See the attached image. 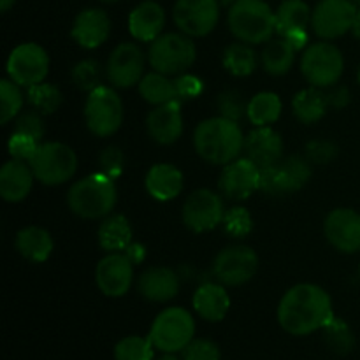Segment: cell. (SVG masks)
Instances as JSON below:
<instances>
[{
  "label": "cell",
  "mask_w": 360,
  "mask_h": 360,
  "mask_svg": "<svg viewBox=\"0 0 360 360\" xmlns=\"http://www.w3.org/2000/svg\"><path fill=\"white\" fill-rule=\"evenodd\" d=\"M39 144L41 143H39L37 139H34V137L25 136V134L20 132H13L9 143H7V150H9L11 158H16V160L28 162V164H30L35 151H37Z\"/></svg>",
  "instance_id": "ee69618b"
},
{
  "label": "cell",
  "mask_w": 360,
  "mask_h": 360,
  "mask_svg": "<svg viewBox=\"0 0 360 360\" xmlns=\"http://www.w3.org/2000/svg\"><path fill=\"white\" fill-rule=\"evenodd\" d=\"M345 70V58L340 48L322 41L309 44L301 58V72L311 86L333 88Z\"/></svg>",
  "instance_id": "ba28073f"
},
{
  "label": "cell",
  "mask_w": 360,
  "mask_h": 360,
  "mask_svg": "<svg viewBox=\"0 0 360 360\" xmlns=\"http://www.w3.org/2000/svg\"><path fill=\"white\" fill-rule=\"evenodd\" d=\"M218 0H178L172 9V20L183 34L206 37L220 21Z\"/></svg>",
  "instance_id": "9a60e30c"
},
{
  "label": "cell",
  "mask_w": 360,
  "mask_h": 360,
  "mask_svg": "<svg viewBox=\"0 0 360 360\" xmlns=\"http://www.w3.org/2000/svg\"><path fill=\"white\" fill-rule=\"evenodd\" d=\"M181 278L169 267H150L137 278V292L150 302H169L178 295Z\"/></svg>",
  "instance_id": "603a6c76"
},
{
  "label": "cell",
  "mask_w": 360,
  "mask_h": 360,
  "mask_svg": "<svg viewBox=\"0 0 360 360\" xmlns=\"http://www.w3.org/2000/svg\"><path fill=\"white\" fill-rule=\"evenodd\" d=\"M118 200L115 179L102 172L77 179L67 193V204L74 214L84 220H98L111 214Z\"/></svg>",
  "instance_id": "3957f363"
},
{
  "label": "cell",
  "mask_w": 360,
  "mask_h": 360,
  "mask_svg": "<svg viewBox=\"0 0 360 360\" xmlns=\"http://www.w3.org/2000/svg\"><path fill=\"white\" fill-rule=\"evenodd\" d=\"M221 62H224L225 70L236 77H246L255 72L257 69V55L252 44L241 41L232 42L225 48Z\"/></svg>",
  "instance_id": "e575fe53"
},
{
  "label": "cell",
  "mask_w": 360,
  "mask_h": 360,
  "mask_svg": "<svg viewBox=\"0 0 360 360\" xmlns=\"http://www.w3.org/2000/svg\"><path fill=\"white\" fill-rule=\"evenodd\" d=\"M101 2H105V4H115V2H118V0H101Z\"/></svg>",
  "instance_id": "6f0895ef"
},
{
  "label": "cell",
  "mask_w": 360,
  "mask_h": 360,
  "mask_svg": "<svg viewBox=\"0 0 360 360\" xmlns=\"http://www.w3.org/2000/svg\"><path fill=\"white\" fill-rule=\"evenodd\" d=\"M218 190L229 200H245L260 190V169L250 158H236L221 169Z\"/></svg>",
  "instance_id": "e0dca14e"
},
{
  "label": "cell",
  "mask_w": 360,
  "mask_h": 360,
  "mask_svg": "<svg viewBox=\"0 0 360 360\" xmlns=\"http://www.w3.org/2000/svg\"><path fill=\"white\" fill-rule=\"evenodd\" d=\"M227 23L238 41L252 46L269 42L276 34V13L264 0H236Z\"/></svg>",
  "instance_id": "277c9868"
},
{
  "label": "cell",
  "mask_w": 360,
  "mask_h": 360,
  "mask_svg": "<svg viewBox=\"0 0 360 360\" xmlns=\"http://www.w3.org/2000/svg\"><path fill=\"white\" fill-rule=\"evenodd\" d=\"M311 162L301 155L281 158L278 164L260 171V190L271 197L299 192L311 179Z\"/></svg>",
  "instance_id": "9c48e42d"
},
{
  "label": "cell",
  "mask_w": 360,
  "mask_h": 360,
  "mask_svg": "<svg viewBox=\"0 0 360 360\" xmlns=\"http://www.w3.org/2000/svg\"><path fill=\"white\" fill-rule=\"evenodd\" d=\"M311 13L304 0H283L276 11V34L280 37L295 30H308Z\"/></svg>",
  "instance_id": "4dcf8cb0"
},
{
  "label": "cell",
  "mask_w": 360,
  "mask_h": 360,
  "mask_svg": "<svg viewBox=\"0 0 360 360\" xmlns=\"http://www.w3.org/2000/svg\"><path fill=\"white\" fill-rule=\"evenodd\" d=\"M352 32L355 34V37L360 39V9L357 13V16H355V21H354V28H352Z\"/></svg>",
  "instance_id": "db71d44e"
},
{
  "label": "cell",
  "mask_w": 360,
  "mask_h": 360,
  "mask_svg": "<svg viewBox=\"0 0 360 360\" xmlns=\"http://www.w3.org/2000/svg\"><path fill=\"white\" fill-rule=\"evenodd\" d=\"M101 172L111 179H118L125 169V155L118 146H108L98 155Z\"/></svg>",
  "instance_id": "f6af8a7d"
},
{
  "label": "cell",
  "mask_w": 360,
  "mask_h": 360,
  "mask_svg": "<svg viewBox=\"0 0 360 360\" xmlns=\"http://www.w3.org/2000/svg\"><path fill=\"white\" fill-rule=\"evenodd\" d=\"M139 94L148 104L155 105H162L167 104L171 101H179L178 98V91H176V84L174 79H171V76H165V74L153 72L144 74L143 79L139 81Z\"/></svg>",
  "instance_id": "836d02e7"
},
{
  "label": "cell",
  "mask_w": 360,
  "mask_h": 360,
  "mask_svg": "<svg viewBox=\"0 0 360 360\" xmlns=\"http://www.w3.org/2000/svg\"><path fill=\"white\" fill-rule=\"evenodd\" d=\"M220 348L211 340H193L183 350V360H220Z\"/></svg>",
  "instance_id": "7dc6e473"
},
{
  "label": "cell",
  "mask_w": 360,
  "mask_h": 360,
  "mask_svg": "<svg viewBox=\"0 0 360 360\" xmlns=\"http://www.w3.org/2000/svg\"><path fill=\"white\" fill-rule=\"evenodd\" d=\"M23 91L18 83L13 79H2L0 81V123L6 125L14 116L20 115L21 108H23Z\"/></svg>",
  "instance_id": "74e56055"
},
{
  "label": "cell",
  "mask_w": 360,
  "mask_h": 360,
  "mask_svg": "<svg viewBox=\"0 0 360 360\" xmlns=\"http://www.w3.org/2000/svg\"><path fill=\"white\" fill-rule=\"evenodd\" d=\"M193 309L197 315L207 322H221L231 309V297L221 283H206L199 285L192 299Z\"/></svg>",
  "instance_id": "484cf974"
},
{
  "label": "cell",
  "mask_w": 360,
  "mask_h": 360,
  "mask_svg": "<svg viewBox=\"0 0 360 360\" xmlns=\"http://www.w3.org/2000/svg\"><path fill=\"white\" fill-rule=\"evenodd\" d=\"M197 58L195 42L190 35L179 32H169L150 42L148 62L157 72L165 76L185 74Z\"/></svg>",
  "instance_id": "5b68a950"
},
{
  "label": "cell",
  "mask_w": 360,
  "mask_h": 360,
  "mask_svg": "<svg viewBox=\"0 0 360 360\" xmlns=\"http://www.w3.org/2000/svg\"><path fill=\"white\" fill-rule=\"evenodd\" d=\"M14 2H16V0H0V11H2V13H7V11L14 6Z\"/></svg>",
  "instance_id": "f5cc1de1"
},
{
  "label": "cell",
  "mask_w": 360,
  "mask_h": 360,
  "mask_svg": "<svg viewBox=\"0 0 360 360\" xmlns=\"http://www.w3.org/2000/svg\"><path fill=\"white\" fill-rule=\"evenodd\" d=\"M116 360H155V347L150 338L127 336L115 347Z\"/></svg>",
  "instance_id": "f35d334b"
},
{
  "label": "cell",
  "mask_w": 360,
  "mask_h": 360,
  "mask_svg": "<svg viewBox=\"0 0 360 360\" xmlns=\"http://www.w3.org/2000/svg\"><path fill=\"white\" fill-rule=\"evenodd\" d=\"M193 336H195V320L183 308H167L158 313L148 334L153 347L164 354L183 352L195 340Z\"/></svg>",
  "instance_id": "8992f818"
},
{
  "label": "cell",
  "mask_w": 360,
  "mask_h": 360,
  "mask_svg": "<svg viewBox=\"0 0 360 360\" xmlns=\"http://www.w3.org/2000/svg\"><path fill=\"white\" fill-rule=\"evenodd\" d=\"M132 243V227L123 214H109L98 227V245L104 252H125Z\"/></svg>",
  "instance_id": "f546056e"
},
{
  "label": "cell",
  "mask_w": 360,
  "mask_h": 360,
  "mask_svg": "<svg viewBox=\"0 0 360 360\" xmlns=\"http://www.w3.org/2000/svg\"><path fill=\"white\" fill-rule=\"evenodd\" d=\"M323 234L338 252H360V213L350 207H338L330 211L323 221Z\"/></svg>",
  "instance_id": "d6986e66"
},
{
  "label": "cell",
  "mask_w": 360,
  "mask_h": 360,
  "mask_svg": "<svg viewBox=\"0 0 360 360\" xmlns=\"http://www.w3.org/2000/svg\"><path fill=\"white\" fill-rule=\"evenodd\" d=\"M30 167L35 179L42 185H63L76 174L77 157L72 148L67 144L48 141L39 144L34 158L30 160Z\"/></svg>",
  "instance_id": "52a82bcc"
},
{
  "label": "cell",
  "mask_w": 360,
  "mask_h": 360,
  "mask_svg": "<svg viewBox=\"0 0 360 360\" xmlns=\"http://www.w3.org/2000/svg\"><path fill=\"white\" fill-rule=\"evenodd\" d=\"M165 27V11L153 0L141 2L129 16V30L136 41L153 42Z\"/></svg>",
  "instance_id": "cb8c5ba5"
},
{
  "label": "cell",
  "mask_w": 360,
  "mask_h": 360,
  "mask_svg": "<svg viewBox=\"0 0 360 360\" xmlns=\"http://www.w3.org/2000/svg\"><path fill=\"white\" fill-rule=\"evenodd\" d=\"M157 360H179V359L174 357V355H172V354H165V355H162V357L157 359Z\"/></svg>",
  "instance_id": "9f6ffc18"
},
{
  "label": "cell",
  "mask_w": 360,
  "mask_h": 360,
  "mask_svg": "<svg viewBox=\"0 0 360 360\" xmlns=\"http://www.w3.org/2000/svg\"><path fill=\"white\" fill-rule=\"evenodd\" d=\"M327 109H329L327 91L316 86H308L297 91L292 101L294 116L304 125H313V123L320 122L326 116Z\"/></svg>",
  "instance_id": "f1b7e54d"
},
{
  "label": "cell",
  "mask_w": 360,
  "mask_h": 360,
  "mask_svg": "<svg viewBox=\"0 0 360 360\" xmlns=\"http://www.w3.org/2000/svg\"><path fill=\"white\" fill-rule=\"evenodd\" d=\"M323 341L338 355H348L355 348V334L343 319L334 316L326 327H323Z\"/></svg>",
  "instance_id": "d590c367"
},
{
  "label": "cell",
  "mask_w": 360,
  "mask_h": 360,
  "mask_svg": "<svg viewBox=\"0 0 360 360\" xmlns=\"http://www.w3.org/2000/svg\"><path fill=\"white\" fill-rule=\"evenodd\" d=\"M218 4H220L221 7H232L236 4V0H218Z\"/></svg>",
  "instance_id": "11a10c76"
},
{
  "label": "cell",
  "mask_w": 360,
  "mask_h": 360,
  "mask_svg": "<svg viewBox=\"0 0 360 360\" xmlns=\"http://www.w3.org/2000/svg\"><path fill=\"white\" fill-rule=\"evenodd\" d=\"M357 77H359V83H360V67H359V70H357Z\"/></svg>",
  "instance_id": "91938a15"
},
{
  "label": "cell",
  "mask_w": 360,
  "mask_h": 360,
  "mask_svg": "<svg viewBox=\"0 0 360 360\" xmlns=\"http://www.w3.org/2000/svg\"><path fill=\"white\" fill-rule=\"evenodd\" d=\"M354 2H355V6L360 7V0H354Z\"/></svg>",
  "instance_id": "680465c9"
},
{
  "label": "cell",
  "mask_w": 360,
  "mask_h": 360,
  "mask_svg": "<svg viewBox=\"0 0 360 360\" xmlns=\"http://www.w3.org/2000/svg\"><path fill=\"white\" fill-rule=\"evenodd\" d=\"M109 34H111V20L108 13L98 7L81 11L70 30L74 41L84 49H95L102 46L109 39Z\"/></svg>",
  "instance_id": "7402d4cb"
},
{
  "label": "cell",
  "mask_w": 360,
  "mask_h": 360,
  "mask_svg": "<svg viewBox=\"0 0 360 360\" xmlns=\"http://www.w3.org/2000/svg\"><path fill=\"white\" fill-rule=\"evenodd\" d=\"M14 132L34 137V139H37L39 143H42V137H44L46 129H44V122H42L41 112L28 111L18 116L16 123H14Z\"/></svg>",
  "instance_id": "bcb514c9"
},
{
  "label": "cell",
  "mask_w": 360,
  "mask_h": 360,
  "mask_svg": "<svg viewBox=\"0 0 360 360\" xmlns=\"http://www.w3.org/2000/svg\"><path fill=\"white\" fill-rule=\"evenodd\" d=\"M148 193L160 202L176 199L183 192L185 178L183 172L172 164H155L144 179Z\"/></svg>",
  "instance_id": "4316f807"
},
{
  "label": "cell",
  "mask_w": 360,
  "mask_h": 360,
  "mask_svg": "<svg viewBox=\"0 0 360 360\" xmlns=\"http://www.w3.org/2000/svg\"><path fill=\"white\" fill-rule=\"evenodd\" d=\"M243 151H245V157L250 158L262 171L281 160L283 139L271 127H257L245 137Z\"/></svg>",
  "instance_id": "ffe728a7"
},
{
  "label": "cell",
  "mask_w": 360,
  "mask_h": 360,
  "mask_svg": "<svg viewBox=\"0 0 360 360\" xmlns=\"http://www.w3.org/2000/svg\"><path fill=\"white\" fill-rule=\"evenodd\" d=\"M295 53L297 51L288 44L285 37L271 39L260 53V63L271 76H283L294 65Z\"/></svg>",
  "instance_id": "1f68e13d"
},
{
  "label": "cell",
  "mask_w": 360,
  "mask_h": 360,
  "mask_svg": "<svg viewBox=\"0 0 360 360\" xmlns=\"http://www.w3.org/2000/svg\"><path fill=\"white\" fill-rule=\"evenodd\" d=\"M27 90L28 104L34 108V111L41 112L42 116L53 115V112L58 111L60 105H62V91H60V88L56 86V84L42 81V83H37L34 84V86L27 88Z\"/></svg>",
  "instance_id": "8d00e7d4"
},
{
  "label": "cell",
  "mask_w": 360,
  "mask_h": 360,
  "mask_svg": "<svg viewBox=\"0 0 360 360\" xmlns=\"http://www.w3.org/2000/svg\"><path fill=\"white\" fill-rule=\"evenodd\" d=\"M34 179L35 174L28 162L11 158L0 169V195L7 202H20L28 197Z\"/></svg>",
  "instance_id": "d4e9b609"
},
{
  "label": "cell",
  "mask_w": 360,
  "mask_h": 360,
  "mask_svg": "<svg viewBox=\"0 0 360 360\" xmlns=\"http://www.w3.org/2000/svg\"><path fill=\"white\" fill-rule=\"evenodd\" d=\"M134 281V264L123 252L108 253L95 267V283L108 297H123Z\"/></svg>",
  "instance_id": "ac0fdd59"
},
{
  "label": "cell",
  "mask_w": 360,
  "mask_h": 360,
  "mask_svg": "<svg viewBox=\"0 0 360 360\" xmlns=\"http://www.w3.org/2000/svg\"><path fill=\"white\" fill-rule=\"evenodd\" d=\"M146 130L158 144H174L183 134L181 101L155 105L146 118Z\"/></svg>",
  "instance_id": "44dd1931"
},
{
  "label": "cell",
  "mask_w": 360,
  "mask_h": 360,
  "mask_svg": "<svg viewBox=\"0 0 360 360\" xmlns=\"http://www.w3.org/2000/svg\"><path fill=\"white\" fill-rule=\"evenodd\" d=\"M174 84L179 101H192V98L200 97L204 91V81L188 72L179 74L174 79Z\"/></svg>",
  "instance_id": "c3c4849f"
},
{
  "label": "cell",
  "mask_w": 360,
  "mask_h": 360,
  "mask_svg": "<svg viewBox=\"0 0 360 360\" xmlns=\"http://www.w3.org/2000/svg\"><path fill=\"white\" fill-rule=\"evenodd\" d=\"M70 76H72L74 84H76L79 90L88 91V94H90V91H94L95 88L101 86L102 67L97 60L84 58L74 65Z\"/></svg>",
  "instance_id": "ab89813d"
},
{
  "label": "cell",
  "mask_w": 360,
  "mask_h": 360,
  "mask_svg": "<svg viewBox=\"0 0 360 360\" xmlns=\"http://www.w3.org/2000/svg\"><path fill=\"white\" fill-rule=\"evenodd\" d=\"M49 72V56L42 46L25 42L16 46L7 58V76L21 88L42 83Z\"/></svg>",
  "instance_id": "7c38bea8"
},
{
  "label": "cell",
  "mask_w": 360,
  "mask_h": 360,
  "mask_svg": "<svg viewBox=\"0 0 360 360\" xmlns=\"http://www.w3.org/2000/svg\"><path fill=\"white\" fill-rule=\"evenodd\" d=\"M359 278H360V267H359Z\"/></svg>",
  "instance_id": "94428289"
},
{
  "label": "cell",
  "mask_w": 360,
  "mask_h": 360,
  "mask_svg": "<svg viewBox=\"0 0 360 360\" xmlns=\"http://www.w3.org/2000/svg\"><path fill=\"white\" fill-rule=\"evenodd\" d=\"M183 224L195 234H204L224 221L225 206L224 199L213 190L200 188L190 193L183 204Z\"/></svg>",
  "instance_id": "4fadbf2b"
},
{
  "label": "cell",
  "mask_w": 360,
  "mask_h": 360,
  "mask_svg": "<svg viewBox=\"0 0 360 360\" xmlns=\"http://www.w3.org/2000/svg\"><path fill=\"white\" fill-rule=\"evenodd\" d=\"M278 323L292 336H308L323 329L334 319L330 295L313 283L288 288L278 304Z\"/></svg>",
  "instance_id": "6da1fadb"
},
{
  "label": "cell",
  "mask_w": 360,
  "mask_h": 360,
  "mask_svg": "<svg viewBox=\"0 0 360 360\" xmlns=\"http://www.w3.org/2000/svg\"><path fill=\"white\" fill-rule=\"evenodd\" d=\"M144 53L134 42H122L112 49L105 63V76L116 88L139 84L144 76Z\"/></svg>",
  "instance_id": "2e32d148"
},
{
  "label": "cell",
  "mask_w": 360,
  "mask_h": 360,
  "mask_svg": "<svg viewBox=\"0 0 360 360\" xmlns=\"http://www.w3.org/2000/svg\"><path fill=\"white\" fill-rule=\"evenodd\" d=\"M283 37L287 39V42L295 49V51H302V49L308 48V42H309L308 30H295V32H290V34L283 35Z\"/></svg>",
  "instance_id": "f907efd6"
},
{
  "label": "cell",
  "mask_w": 360,
  "mask_h": 360,
  "mask_svg": "<svg viewBox=\"0 0 360 360\" xmlns=\"http://www.w3.org/2000/svg\"><path fill=\"white\" fill-rule=\"evenodd\" d=\"M16 250L23 259L30 260L34 264H42L51 257L55 243H53L51 234L46 229L35 227H25L18 232L16 236Z\"/></svg>",
  "instance_id": "83f0119b"
},
{
  "label": "cell",
  "mask_w": 360,
  "mask_h": 360,
  "mask_svg": "<svg viewBox=\"0 0 360 360\" xmlns=\"http://www.w3.org/2000/svg\"><path fill=\"white\" fill-rule=\"evenodd\" d=\"M84 120L94 136L109 137L123 123V102L112 88L101 86L90 91L84 104Z\"/></svg>",
  "instance_id": "30bf717a"
},
{
  "label": "cell",
  "mask_w": 360,
  "mask_h": 360,
  "mask_svg": "<svg viewBox=\"0 0 360 360\" xmlns=\"http://www.w3.org/2000/svg\"><path fill=\"white\" fill-rule=\"evenodd\" d=\"M357 13L354 0H320L311 13V28L320 39L333 41L354 28Z\"/></svg>",
  "instance_id": "5bb4252c"
},
{
  "label": "cell",
  "mask_w": 360,
  "mask_h": 360,
  "mask_svg": "<svg viewBox=\"0 0 360 360\" xmlns=\"http://www.w3.org/2000/svg\"><path fill=\"white\" fill-rule=\"evenodd\" d=\"M123 253L129 257L130 262H132L134 266L144 262V259H146V248H144L141 243H130V245L127 246V250Z\"/></svg>",
  "instance_id": "816d5d0a"
},
{
  "label": "cell",
  "mask_w": 360,
  "mask_h": 360,
  "mask_svg": "<svg viewBox=\"0 0 360 360\" xmlns=\"http://www.w3.org/2000/svg\"><path fill=\"white\" fill-rule=\"evenodd\" d=\"M327 101H329V108L345 109L352 101L350 90L347 86H333V90L327 91Z\"/></svg>",
  "instance_id": "681fc988"
},
{
  "label": "cell",
  "mask_w": 360,
  "mask_h": 360,
  "mask_svg": "<svg viewBox=\"0 0 360 360\" xmlns=\"http://www.w3.org/2000/svg\"><path fill=\"white\" fill-rule=\"evenodd\" d=\"M259 269V257L250 246L234 245L224 248L213 260V276L224 287L248 283Z\"/></svg>",
  "instance_id": "8fae6325"
},
{
  "label": "cell",
  "mask_w": 360,
  "mask_h": 360,
  "mask_svg": "<svg viewBox=\"0 0 360 360\" xmlns=\"http://www.w3.org/2000/svg\"><path fill=\"white\" fill-rule=\"evenodd\" d=\"M217 108L220 116L232 120V122H239L243 116H246V109H248V102L238 90H225L218 95Z\"/></svg>",
  "instance_id": "b9f144b4"
},
{
  "label": "cell",
  "mask_w": 360,
  "mask_h": 360,
  "mask_svg": "<svg viewBox=\"0 0 360 360\" xmlns=\"http://www.w3.org/2000/svg\"><path fill=\"white\" fill-rule=\"evenodd\" d=\"M283 104L274 91H260L248 101L246 118L255 127H271L280 120Z\"/></svg>",
  "instance_id": "d6a6232c"
},
{
  "label": "cell",
  "mask_w": 360,
  "mask_h": 360,
  "mask_svg": "<svg viewBox=\"0 0 360 360\" xmlns=\"http://www.w3.org/2000/svg\"><path fill=\"white\" fill-rule=\"evenodd\" d=\"M224 229L231 238L245 239L253 231V218L246 207L234 206L225 211L224 217Z\"/></svg>",
  "instance_id": "60d3db41"
},
{
  "label": "cell",
  "mask_w": 360,
  "mask_h": 360,
  "mask_svg": "<svg viewBox=\"0 0 360 360\" xmlns=\"http://www.w3.org/2000/svg\"><path fill=\"white\" fill-rule=\"evenodd\" d=\"M193 146L202 160L214 165H227L239 158L245 146V137L238 122L214 116L197 125L193 132Z\"/></svg>",
  "instance_id": "7a4b0ae2"
},
{
  "label": "cell",
  "mask_w": 360,
  "mask_h": 360,
  "mask_svg": "<svg viewBox=\"0 0 360 360\" xmlns=\"http://www.w3.org/2000/svg\"><path fill=\"white\" fill-rule=\"evenodd\" d=\"M304 153L306 158H308L311 164L326 165L330 164V162L338 157L340 148H338V144L333 143L330 139H313L306 144Z\"/></svg>",
  "instance_id": "7bdbcfd3"
}]
</instances>
